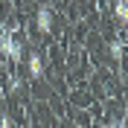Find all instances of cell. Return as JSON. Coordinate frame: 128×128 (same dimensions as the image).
Returning <instances> with one entry per match:
<instances>
[{
    "instance_id": "cell-8",
    "label": "cell",
    "mask_w": 128,
    "mask_h": 128,
    "mask_svg": "<svg viewBox=\"0 0 128 128\" xmlns=\"http://www.w3.org/2000/svg\"><path fill=\"white\" fill-rule=\"evenodd\" d=\"M122 125L128 128V105H125V114H122Z\"/></svg>"
},
{
    "instance_id": "cell-7",
    "label": "cell",
    "mask_w": 128,
    "mask_h": 128,
    "mask_svg": "<svg viewBox=\"0 0 128 128\" xmlns=\"http://www.w3.org/2000/svg\"><path fill=\"white\" fill-rule=\"evenodd\" d=\"M105 128H125V125H122V120H111V122H108Z\"/></svg>"
},
{
    "instance_id": "cell-4",
    "label": "cell",
    "mask_w": 128,
    "mask_h": 128,
    "mask_svg": "<svg viewBox=\"0 0 128 128\" xmlns=\"http://www.w3.org/2000/svg\"><path fill=\"white\" fill-rule=\"evenodd\" d=\"M114 18H116V24H122V26L128 24V0H116V3H114Z\"/></svg>"
},
{
    "instance_id": "cell-3",
    "label": "cell",
    "mask_w": 128,
    "mask_h": 128,
    "mask_svg": "<svg viewBox=\"0 0 128 128\" xmlns=\"http://www.w3.org/2000/svg\"><path fill=\"white\" fill-rule=\"evenodd\" d=\"M26 70H29L32 79H41V76H44V61H41L38 52H29V58H26Z\"/></svg>"
},
{
    "instance_id": "cell-5",
    "label": "cell",
    "mask_w": 128,
    "mask_h": 128,
    "mask_svg": "<svg viewBox=\"0 0 128 128\" xmlns=\"http://www.w3.org/2000/svg\"><path fill=\"white\" fill-rule=\"evenodd\" d=\"M108 52H111L114 61H120L122 58V41H111V44H108Z\"/></svg>"
},
{
    "instance_id": "cell-1",
    "label": "cell",
    "mask_w": 128,
    "mask_h": 128,
    "mask_svg": "<svg viewBox=\"0 0 128 128\" xmlns=\"http://www.w3.org/2000/svg\"><path fill=\"white\" fill-rule=\"evenodd\" d=\"M0 52L12 61H20L24 58V47H20V41L15 38V32L12 29H3L0 32Z\"/></svg>"
},
{
    "instance_id": "cell-2",
    "label": "cell",
    "mask_w": 128,
    "mask_h": 128,
    "mask_svg": "<svg viewBox=\"0 0 128 128\" xmlns=\"http://www.w3.org/2000/svg\"><path fill=\"white\" fill-rule=\"evenodd\" d=\"M52 24H56V15H52V9L50 6H38V12H35V26H38V32H52Z\"/></svg>"
},
{
    "instance_id": "cell-6",
    "label": "cell",
    "mask_w": 128,
    "mask_h": 128,
    "mask_svg": "<svg viewBox=\"0 0 128 128\" xmlns=\"http://www.w3.org/2000/svg\"><path fill=\"white\" fill-rule=\"evenodd\" d=\"M0 128H15V122H12L9 114H0Z\"/></svg>"
}]
</instances>
